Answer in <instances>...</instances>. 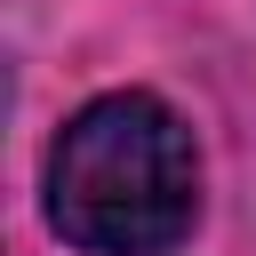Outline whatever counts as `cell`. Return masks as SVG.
<instances>
[{
    "label": "cell",
    "mask_w": 256,
    "mask_h": 256,
    "mask_svg": "<svg viewBox=\"0 0 256 256\" xmlns=\"http://www.w3.org/2000/svg\"><path fill=\"white\" fill-rule=\"evenodd\" d=\"M200 168L192 136L160 96H104L88 104L56 160H48V216L88 256H160L192 232Z\"/></svg>",
    "instance_id": "cell-1"
}]
</instances>
